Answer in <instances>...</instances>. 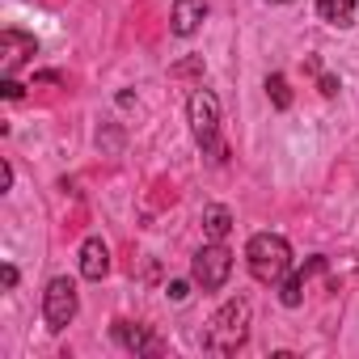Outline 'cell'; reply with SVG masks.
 Here are the masks:
<instances>
[{"mask_svg":"<svg viewBox=\"0 0 359 359\" xmlns=\"http://www.w3.org/2000/svg\"><path fill=\"white\" fill-rule=\"evenodd\" d=\"M245 262L258 283H283V275L292 271V245L279 233H254L245 245Z\"/></svg>","mask_w":359,"mask_h":359,"instance_id":"6da1fadb","label":"cell"},{"mask_svg":"<svg viewBox=\"0 0 359 359\" xmlns=\"http://www.w3.org/2000/svg\"><path fill=\"white\" fill-rule=\"evenodd\" d=\"M187 118H191V131H195L199 148L212 152L216 161H224V144H220V102H216V93L195 89L191 102H187Z\"/></svg>","mask_w":359,"mask_h":359,"instance_id":"7a4b0ae2","label":"cell"},{"mask_svg":"<svg viewBox=\"0 0 359 359\" xmlns=\"http://www.w3.org/2000/svg\"><path fill=\"white\" fill-rule=\"evenodd\" d=\"M76 309H81L76 283H72L68 275H55V279L47 283V292H43V317H47V330H51V334H64V330L72 325Z\"/></svg>","mask_w":359,"mask_h":359,"instance_id":"3957f363","label":"cell"},{"mask_svg":"<svg viewBox=\"0 0 359 359\" xmlns=\"http://www.w3.org/2000/svg\"><path fill=\"white\" fill-rule=\"evenodd\" d=\"M191 275H195V283H199L203 292H220V287L229 283V275H233V254H229V245H224V241L203 245V250L195 254Z\"/></svg>","mask_w":359,"mask_h":359,"instance_id":"277c9868","label":"cell"},{"mask_svg":"<svg viewBox=\"0 0 359 359\" xmlns=\"http://www.w3.org/2000/svg\"><path fill=\"white\" fill-rule=\"evenodd\" d=\"M212 330H216V346L220 351H237L245 342V330H250V300H229L216 317H212Z\"/></svg>","mask_w":359,"mask_h":359,"instance_id":"5b68a950","label":"cell"},{"mask_svg":"<svg viewBox=\"0 0 359 359\" xmlns=\"http://www.w3.org/2000/svg\"><path fill=\"white\" fill-rule=\"evenodd\" d=\"M203 18H208V0H177V5H173V18H169V30H173L177 39H191V34L203 26Z\"/></svg>","mask_w":359,"mask_h":359,"instance_id":"8992f818","label":"cell"},{"mask_svg":"<svg viewBox=\"0 0 359 359\" xmlns=\"http://www.w3.org/2000/svg\"><path fill=\"white\" fill-rule=\"evenodd\" d=\"M321 271H325V258L317 254V258H309V262H304L296 275H283V292H279V300H283L287 309H296V304L304 300V287H309V279H313V275H321Z\"/></svg>","mask_w":359,"mask_h":359,"instance_id":"52a82bcc","label":"cell"},{"mask_svg":"<svg viewBox=\"0 0 359 359\" xmlns=\"http://www.w3.org/2000/svg\"><path fill=\"white\" fill-rule=\"evenodd\" d=\"M106 271H110V250H106L102 237H89L81 245V275L89 283H97V279H106Z\"/></svg>","mask_w":359,"mask_h":359,"instance_id":"ba28073f","label":"cell"},{"mask_svg":"<svg viewBox=\"0 0 359 359\" xmlns=\"http://www.w3.org/2000/svg\"><path fill=\"white\" fill-rule=\"evenodd\" d=\"M110 334H114V342H118L123 351H135V355H152V351H156V338H152L144 325H135V321H114Z\"/></svg>","mask_w":359,"mask_h":359,"instance_id":"9c48e42d","label":"cell"},{"mask_svg":"<svg viewBox=\"0 0 359 359\" xmlns=\"http://www.w3.org/2000/svg\"><path fill=\"white\" fill-rule=\"evenodd\" d=\"M0 47H5V76H9L26 55L39 51V43H34L30 34H22V30H5V34H0Z\"/></svg>","mask_w":359,"mask_h":359,"instance_id":"30bf717a","label":"cell"},{"mask_svg":"<svg viewBox=\"0 0 359 359\" xmlns=\"http://www.w3.org/2000/svg\"><path fill=\"white\" fill-rule=\"evenodd\" d=\"M317 18L325 26H351L355 22V0H317Z\"/></svg>","mask_w":359,"mask_h":359,"instance_id":"8fae6325","label":"cell"},{"mask_svg":"<svg viewBox=\"0 0 359 359\" xmlns=\"http://www.w3.org/2000/svg\"><path fill=\"white\" fill-rule=\"evenodd\" d=\"M203 233H208V241H224L233 233V212L229 208H208L203 212Z\"/></svg>","mask_w":359,"mask_h":359,"instance_id":"7c38bea8","label":"cell"},{"mask_svg":"<svg viewBox=\"0 0 359 359\" xmlns=\"http://www.w3.org/2000/svg\"><path fill=\"white\" fill-rule=\"evenodd\" d=\"M266 97H271V106L275 110H287L292 106V89H287V81L275 72V76H266Z\"/></svg>","mask_w":359,"mask_h":359,"instance_id":"4fadbf2b","label":"cell"},{"mask_svg":"<svg viewBox=\"0 0 359 359\" xmlns=\"http://www.w3.org/2000/svg\"><path fill=\"white\" fill-rule=\"evenodd\" d=\"M187 296H191V283L187 279H173L169 283V300H187Z\"/></svg>","mask_w":359,"mask_h":359,"instance_id":"5bb4252c","label":"cell"},{"mask_svg":"<svg viewBox=\"0 0 359 359\" xmlns=\"http://www.w3.org/2000/svg\"><path fill=\"white\" fill-rule=\"evenodd\" d=\"M199 68H203V60H187V64L173 68V76H191V72H199Z\"/></svg>","mask_w":359,"mask_h":359,"instance_id":"9a60e30c","label":"cell"},{"mask_svg":"<svg viewBox=\"0 0 359 359\" xmlns=\"http://www.w3.org/2000/svg\"><path fill=\"white\" fill-rule=\"evenodd\" d=\"M0 89H5V97H9V102H18V97H22V85H18L13 76H5V85H0Z\"/></svg>","mask_w":359,"mask_h":359,"instance_id":"2e32d148","label":"cell"},{"mask_svg":"<svg viewBox=\"0 0 359 359\" xmlns=\"http://www.w3.org/2000/svg\"><path fill=\"white\" fill-rule=\"evenodd\" d=\"M317 85H321V93H325V97H334V93L342 89V85H338V76H321Z\"/></svg>","mask_w":359,"mask_h":359,"instance_id":"e0dca14e","label":"cell"},{"mask_svg":"<svg viewBox=\"0 0 359 359\" xmlns=\"http://www.w3.org/2000/svg\"><path fill=\"white\" fill-rule=\"evenodd\" d=\"M13 187V165H0V191Z\"/></svg>","mask_w":359,"mask_h":359,"instance_id":"ac0fdd59","label":"cell"},{"mask_svg":"<svg viewBox=\"0 0 359 359\" xmlns=\"http://www.w3.org/2000/svg\"><path fill=\"white\" fill-rule=\"evenodd\" d=\"M0 279H5V287H18V266H5V271H0Z\"/></svg>","mask_w":359,"mask_h":359,"instance_id":"d6986e66","label":"cell"},{"mask_svg":"<svg viewBox=\"0 0 359 359\" xmlns=\"http://www.w3.org/2000/svg\"><path fill=\"white\" fill-rule=\"evenodd\" d=\"M34 81H39V85H60V72H39Z\"/></svg>","mask_w":359,"mask_h":359,"instance_id":"ffe728a7","label":"cell"},{"mask_svg":"<svg viewBox=\"0 0 359 359\" xmlns=\"http://www.w3.org/2000/svg\"><path fill=\"white\" fill-rule=\"evenodd\" d=\"M275 5H287V0H275Z\"/></svg>","mask_w":359,"mask_h":359,"instance_id":"44dd1931","label":"cell"}]
</instances>
